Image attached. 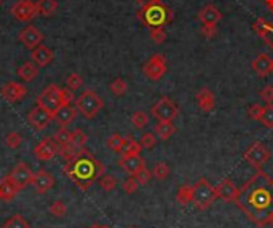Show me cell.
I'll return each instance as SVG.
<instances>
[{
  "label": "cell",
  "mask_w": 273,
  "mask_h": 228,
  "mask_svg": "<svg viewBox=\"0 0 273 228\" xmlns=\"http://www.w3.org/2000/svg\"><path fill=\"white\" fill-rule=\"evenodd\" d=\"M251 222L265 226L273 214V179L259 169L238 193L233 201Z\"/></svg>",
  "instance_id": "6da1fadb"
},
{
  "label": "cell",
  "mask_w": 273,
  "mask_h": 228,
  "mask_svg": "<svg viewBox=\"0 0 273 228\" xmlns=\"http://www.w3.org/2000/svg\"><path fill=\"white\" fill-rule=\"evenodd\" d=\"M65 174L80 190H88L96 180L106 174V168L85 147L77 151L72 160L65 161Z\"/></svg>",
  "instance_id": "7a4b0ae2"
},
{
  "label": "cell",
  "mask_w": 273,
  "mask_h": 228,
  "mask_svg": "<svg viewBox=\"0 0 273 228\" xmlns=\"http://www.w3.org/2000/svg\"><path fill=\"white\" fill-rule=\"evenodd\" d=\"M138 19L149 29L165 27L173 21V12L161 0H157L146 7H141L138 10Z\"/></svg>",
  "instance_id": "3957f363"
},
{
  "label": "cell",
  "mask_w": 273,
  "mask_h": 228,
  "mask_svg": "<svg viewBox=\"0 0 273 228\" xmlns=\"http://www.w3.org/2000/svg\"><path fill=\"white\" fill-rule=\"evenodd\" d=\"M72 101H74V94L71 90H62L58 85H50L37 97V105L53 113L61 105L69 104Z\"/></svg>",
  "instance_id": "277c9868"
},
{
  "label": "cell",
  "mask_w": 273,
  "mask_h": 228,
  "mask_svg": "<svg viewBox=\"0 0 273 228\" xmlns=\"http://www.w3.org/2000/svg\"><path fill=\"white\" fill-rule=\"evenodd\" d=\"M217 198L216 188L210 183L208 179H200L198 182L193 185V197H192V204L196 209L204 211L208 209L210 206L214 203Z\"/></svg>",
  "instance_id": "5b68a950"
},
{
  "label": "cell",
  "mask_w": 273,
  "mask_h": 228,
  "mask_svg": "<svg viewBox=\"0 0 273 228\" xmlns=\"http://www.w3.org/2000/svg\"><path fill=\"white\" fill-rule=\"evenodd\" d=\"M104 102L99 96H97L94 91H83L79 97L77 101H75V107H77V110L86 118V120H91L94 118L99 110L103 108Z\"/></svg>",
  "instance_id": "8992f818"
},
{
  "label": "cell",
  "mask_w": 273,
  "mask_h": 228,
  "mask_svg": "<svg viewBox=\"0 0 273 228\" xmlns=\"http://www.w3.org/2000/svg\"><path fill=\"white\" fill-rule=\"evenodd\" d=\"M150 113L157 122H174L179 117V107L168 96H163L152 105Z\"/></svg>",
  "instance_id": "52a82bcc"
},
{
  "label": "cell",
  "mask_w": 273,
  "mask_h": 228,
  "mask_svg": "<svg viewBox=\"0 0 273 228\" xmlns=\"http://www.w3.org/2000/svg\"><path fill=\"white\" fill-rule=\"evenodd\" d=\"M143 72L146 77L150 80V82H158L161 80L163 77L166 75L168 72V66H166V59L163 54L160 53H155L154 56H150L146 64H144V67H143Z\"/></svg>",
  "instance_id": "ba28073f"
},
{
  "label": "cell",
  "mask_w": 273,
  "mask_h": 228,
  "mask_svg": "<svg viewBox=\"0 0 273 228\" xmlns=\"http://www.w3.org/2000/svg\"><path fill=\"white\" fill-rule=\"evenodd\" d=\"M243 158L251 166H254L256 169H260L270 160V150L262 142H254L245 151Z\"/></svg>",
  "instance_id": "9c48e42d"
},
{
  "label": "cell",
  "mask_w": 273,
  "mask_h": 228,
  "mask_svg": "<svg viewBox=\"0 0 273 228\" xmlns=\"http://www.w3.org/2000/svg\"><path fill=\"white\" fill-rule=\"evenodd\" d=\"M12 15L21 23H26V21H32L39 15V10L37 5L30 0H18L12 7Z\"/></svg>",
  "instance_id": "30bf717a"
},
{
  "label": "cell",
  "mask_w": 273,
  "mask_h": 228,
  "mask_svg": "<svg viewBox=\"0 0 273 228\" xmlns=\"http://www.w3.org/2000/svg\"><path fill=\"white\" fill-rule=\"evenodd\" d=\"M53 120V113L45 110V108H42L39 105H36L32 110L27 113V122L30 123L32 128L36 129H45Z\"/></svg>",
  "instance_id": "8fae6325"
},
{
  "label": "cell",
  "mask_w": 273,
  "mask_h": 228,
  "mask_svg": "<svg viewBox=\"0 0 273 228\" xmlns=\"http://www.w3.org/2000/svg\"><path fill=\"white\" fill-rule=\"evenodd\" d=\"M10 176H12L13 182L16 183L19 190L26 188L27 185H30L32 180H34V172L30 171V168L26 165V163H18Z\"/></svg>",
  "instance_id": "7c38bea8"
},
{
  "label": "cell",
  "mask_w": 273,
  "mask_h": 228,
  "mask_svg": "<svg viewBox=\"0 0 273 228\" xmlns=\"http://www.w3.org/2000/svg\"><path fill=\"white\" fill-rule=\"evenodd\" d=\"M58 151H59V145H58L56 140H54L53 137H47V139H43L42 142L36 147L34 155L40 161H48L54 155H58Z\"/></svg>",
  "instance_id": "4fadbf2b"
},
{
  "label": "cell",
  "mask_w": 273,
  "mask_h": 228,
  "mask_svg": "<svg viewBox=\"0 0 273 228\" xmlns=\"http://www.w3.org/2000/svg\"><path fill=\"white\" fill-rule=\"evenodd\" d=\"M0 94H2L8 102H19L27 94V88L21 83L8 82L7 85H4L2 88H0Z\"/></svg>",
  "instance_id": "5bb4252c"
},
{
  "label": "cell",
  "mask_w": 273,
  "mask_h": 228,
  "mask_svg": "<svg viewBox=\"0 0 273 228\" xmlns=\"http://www.w3.org/2000/svg\"><path fill=\"white\" fill-rule=\"evenodd\" d=\"M75 117H77V107H74L71 102L61 105L58 110L53 112V120H56L59 126L71 125L75 120Z\"/></svg>",
  "instance_id": "9a60e30c"
},
{
  "label": "cell",
  "mask_w": 273,
  "mask_h": 228,
  "mask_svg": "<svg viewBox=\"0 0 273 228\" xmlns=\"http://www.w3.org/2000/svg\"><path fill=\"white\" fill-rule=\"evenodd\" d=\"M118 165L122 166V169L129 176H134L139 169H143L146 166V161L141 155H126L122 157L118 161Z\"/></svg>",
  "instance_id": "2e32d148"
},
{
  "label": "cell",
  "mask_w": 273,
  "mask_h": 228,
  "mask_svg": "<svg viewBox=\"0 0 273 228\" xmlns=\"http://www.w3.org/2000/svg\"><path fill=\"white\" fill-rule=\"evenodd\" d=\"M214 188H216L217 198H221L222 201H227V203H233L235 201L238 188L235 187V183L230 179H224L222 182L217 183Z\"/></svg>",
  "instance_id": "e0dca14e"
},
{
  "label": "cell",
  "mask_w": 273,
  "mask_h": 228,
  "mask_svg": "<svg viewBox=\"0 0 273 228\" xmlns=\"http://www.w3.org/2000/svg\"><path fill=\"white\" fill-rule=\"evenodd\" d=\"M195 101H196V105H198L200 110L204 112V113L213 112V110H214V107H216L214 94H213V91L208 90V88H201L198 93H196Z\"/></svg>",
  "instance_id": "ac0fdd59"
},
{
  "label": "cell",
  "mask_w": 273,
  "mask_h": 228,
  "mask_svg": "<svg viewBox=\"0 0 273 228\" xmlns=\"http://www.w3.org/2000/svg\"><path fill=\"white\" fill-rule=\"evenodd\" d=\"M19 39L21 42L24 43V47H27L29 50H34L36 47H39L42 40H43V34L34 26H29L26 27L23 32L19 34Z\"/></svg>",
  "instance_id": "d6986e66"
},
{
  "label": "cell",
  "mask_w": 273,
  "mask_h": 228,
  "mask_svg": "<svg viewBox=\"0 0 273 228\" xmlns=\"http://www.w3.org/2000/svg\"><path fill=\"white\" fill-rule=\"evenodd\" d=\"M30 59L37 67H47L53 61V51L45 45H39L30 51Z\"/></svg>",
  "instance_id": "ffe728a7"
},
{
  "label": "cell",
  "mask_w": 273,
  "mask_h": 228,
  "mask_svg": "<svg viewBox=\"0 0 273 228\" xmlns=\"http://www.w3.org/2000/svg\"><path fill=\"white\" fill-rule=\"evenodd\" d=\"M32 185H34L37 193H47V192H50V188L54 187V177L47 171H40L37 174H34Z\"/></svg>",
  "instance_id": "44dd1931"
},
{
  "label": "cell",
  "mask_w": 273,
  "mask_h": 228,
  "mask_svg": "<svg viewBox=\"0 0 273 228\" xmlns=\"http://www.w3.org/2000/svg\"><path fill=\"white\" fill-rule=\"evenodd\" d=\"M18 193H19V188L13 182L12 176H7L0 180V200L10 201V200H13Z\"/></svg>",
  "instance_id": "7402d4cb"
},
{
  "label": "cell",
  "mask_w": 273,
  "mask_h": 228,
  "mask_svg": "<svg viewBox=\"0 0 273 228\" xmlns=\"http://www.w3.org/2000/svg\"><path fill=\"white\" fill-rule=\"evenodd\" d=\"M198 19L201 21L203 24H217L222 19V13L217 10L214 5H204L200 13H198Z\"/></svg>",
  "instance_id": "603a6c76"
},
{
  "label": "cell",
  "mask_w": 273,
  "mask_h": 228,
  "mask_svg": "<svg viewBox=\"0 0 273 228\" xmlns=\"http://www.w3.org/2000/svg\"><path fill=\"white\" fill-rule=\"evenodd\" d=\"M253 69L257 72L259 77H267V75L271 72V67H273V59H270L268 54L265 53H262L259 54V56L253 61Z\"/></svg>",
  "instance_id": "cb8c5ba5"
},
{
  "label": "cell",
  "mask_w": 273,
  "mask_h": 228,
  "mask_svg": "<svg viewBox=\"0 0 273 228\" xmlns=\"http://www.w3.org/2000/svg\"><path fill=\"white\" fill-rule=\"evenodd\" d=\"M253 29L260 39H264V42L273 48V23H267L265 19H257L253 24Z\"/></svg>",
  "instance_id": "d4e9b609"
},
{
  "label": "cell",
  "mask_w": 273,
  "mask_h": 228,
  "mask_svg": "<svg viewBox=\"0 0 273 228\" xmlns=\"http://www.w3.org/2000/svg\"><path fill=\"white\" fill-rule=\"evenodd\" d=\"M39 75V67L34 62H24L18 67V77L23 82H32L36 80V77Z\"/></svg>",
  "instance_id": "484cf974"
},
{
  "label": "cell",
  "mask_w": 273,
  "mask_h": 228,
  "mask_svg": "<svg viewBox=\"0 0 273 228\" xmlns=\"http://www.w3.org/2000/svg\"><path fill=\"white\" fill-rule=\"evenodd\" d=\"M154 133L158 136V139L168 140L171 136H174L178 133V128L173 125V122H157Z\"/></svg>",
  "instance_id": "4316f807"
},
{
  "label": "cell",
  "mask_w": 273,
  "mask_h": 228,
  "mask_svg": "<svg viewBox=\"0 0 273 228\" xmlns=\"http://www.w3.org/2000/svg\"><path fill=\"white\" fill-rule=\"evenodd\" d=\"M141 150H143V147H141V144L138 142V140H134L131 136H126L123 139V145H122V150H120V154H122V157L139 155Z\"/></svg>",
  "instance_id": "83f0119b"
},
{
  "label": "cell",
  "mask_w": 273,
  "mask_h": 228,
  "mask_svg": "<svg viewBox=\"0 0 273 228\" xmlns=\"http://www.w3.org/2000/svg\"><path fill=\"white\" fill-rule=\"evenodd\" d=\"M36 5L39 10V15H42V16H51L56 13V10H58L56 0H37Z\"/></svg>",
  "instance_id": "f1b7e54d"
},
{
  "label": "cell",
  "mask_w": 273,
  "mask_h": 228,
  "mask_svg": "<svg viewBox=\"0 0 273 228\" xmlns=\"http://www.w3.org/2000/svg\"><path fill=\"white\" fill-rule=\"evenodd\" d=\"M192 197H193V187L192 185H182L178 190L176 201L181 206H187L189 203H192Z\"/></svg>",
  "instance_id": "f546056e"
},
{
  "label": "cell",
  "mask_w": 273,
  "mask_h": 228,
  "mask_svg": "<svg viewBox=\"0 0 273 228\" xmlns=\"http://www.w3.org/2000/svg\"><path fill=\"white\" fill-rule=\"evenodd\" d=\"M149 122H150V118L146 112L143 110H138L134 112L133 115H131V123H133V126L136 129H144L149 126Z\"/></svg>",
  "instance_id": "4dcf8cb0"
},
{
  "label": "cell",
  "mask_w": 273,
  "mask_h": 228,
  "mask_svg": "<svg viewBox=\"0 0 273 228\" xmlns=\"http://www.w3.org/2000/svg\"><path fill=\"white\" fill-rule=\"evenodd\" d=\"M2 228H30V226H29V222L24 219L23 215L15 214V215H12V217H10V219L4 223Z\"/></svg>",
  "instance_id": "1f68e13d"
},
{
  "label": "cell",
  "mask_w": 273,
  "mask_h": 228,
  "mask_svg": "<svg viewBox=\"0 0 273 228\" xmlns=\"http://www.w3.org/2000/svg\"><path fill=\"white\" fill-rule=\"evenodd\" d=\"M168 176H169V166L163 161L157 163V165L154 166V169H152V177L157 179V180H166Z\"/></svg>",
  "instance_id": "d6a6232c"
},
{
  "label": "cell",
  "mask_w": 273,
  "mask_h": 228,
  "mask_svg": "<svg viewBox=\"0 0 273 228\" xmlns=\"http://www.w3.org/2000/svg\"><path fill=\"white\" fill-rule=\"evenodd\" d=\"M149 34H150V39L152 42L155 43V45H161V43H165L166 39H168V34L165 27H154V29H149Z\"/></svg>",
  "instance_id": "836d02e7"
},
{
  "label": "cell",
  "mask_w": 273,
  "mask_h": 228,
  "mask_svg": "<svg viewBox=\"0 0 273 228\" xmlns=\"http://www.w3.org/2000/svg\"><path fill=\"white\" fill-rule=\"evenodd\" d=\"M86 140H88V137H86V134L82 131V129H75V131H72L71 134V144L75 147V148H83Z\"/></svg>",
  "instance_id": "e575fe53"
},
{
  "label": "cell",
  "mask_w": 273,
  "mask_h": 228,
  "mask_svg": "<svg viewBox=\"0 0 273 228\" xmlns=\"http://www.w3.org/2000/svg\"><path fill=\"white\" fill-rule=\"evenodd\" d=\"M71 131L65 126H61L56 133H54V136H53V139L56 140L58 142V145H65V144H69L71 142Z\"/></svg>",
  "instance_id": "d590c367"
},
{
  "label": "cell",
  "mask_w": 273,
  "mask_h": 228,
  "mask_svg": "<svg viewBox=\"0 0 273 228\" xmlns=\"http://www.w3.org/2000/svg\"><path fill=\"white\" fill-rule=\"evenodd\" d=\"M158 142V139H157V134L155 133H144L143 136H141L139 139V144L143 148H154Z\"/></svg>",
  "instance_id": "8d00e7d4"
},
{
  "label": "cell",
  "mask_w": 273,
  "mask_h": 228,
  "mask_svg": "<svg viewBox=\"0 0 273 228\" xmlns=\"http://www.w3.org/2000/svg\"><path fill=\"white\" fill-rule=\"evenodd\" d=\"M111 91L115 96H125L126 91H128V83L123 79H115L111 83Z\"/></svg>",
  "instance_id": "74e56055"
},
{
  "label": "cell",
  "mask_w": 273,
  "mask_h": 228,
  "mask_svg": "<svg viewBox=\"0 0 273 228\" xmlns=\"http://www.w3.org/2000/svg\"><path fill=\"white\" fill-rule=\"evenodd\" d=\"M99 185L104 192H114L117 188V180L112 177V176H109V174H103L99 177Z\"/></svg>",
  "instance_id": "f35d334b"
},
{
  "label": "cell",
  "mask_w": 273,
  "mask_h": 228,
  "mask_svg": "<svg viewBox=\"0 0 273 228\" xmlns=\"http://www.w3.org/2000/svg\"><path fill=\"white\" fill-rule=\"evenodd\" d=\"M260 122L265 125V128L273 129V104H267L264 107V112H262Z\"/></svg>",
  "instance_id": "ab89813d"
},
{
  "label": "cell",
  "mask_w": 273,
  "mask_h": 228,
  "mask_svg": "<svg viewBox=\"0 0 273 228\" xmlns=\"http://www.w3.org/2000/svg\"><path fill=\"white\" fill-rule=\"evenodd\" d=\"M123 136H120V134H112L111 137L107 139V147L111 148V150H114V151H117V154H120V150H122V145H123Z\"/></svg>",
  "instance_id": "60d3db41"
},
{
  "label": "cell",
  "mask_w": 273,
  "mask_h": 228,
  "mask_svg": "<svg viewBox=\"0 0 273 228\" xmlns=\"http://www.w3.org/2000/svg\"><path fill=\"white\" fill-rule=\"evenodd\" d=\"M134 179L138 180L139 185H147L149 180L152 179V171H149L146 166L143 169H139L136 174H134Z\"/></svg>",
  "instance_id": "b9f144b4"
},
{
  "label": "cell",
  "mask_w": 273,
  "mask_h": 228,
  "mask_svg": "<svg viewBox=\"0 0 273 228\" xmlns=\"http://www.w3.org/2000/svg\"><path fill=\"white\" fill-rule=\"evenodd\" d=\"M50 212L54 217H62V215H65V212H67V206H65L61 200H56L50 206Z\"/></svg>",
  "instance_id": "7bdbcfd3"
},
{
  "label": "cell",
  "mask_w": 273,
  "mask_h": 228,
  "mask_svg": "<svg viewBox=\"0 0 273 228\" xmlns=\"http://www.w3.org/2000/svg\"><path fill=\"white\" fill-rule=\"evenodd\" d=\"M67 88L71 90V91H75V90H79V88H82V85H83V79L80 77L79 73H71L69 77H67Z\"/></svg>",
  "instance_id": "ee69618b"
},
{
  "label": "cell",
  "mask_w": 273,
  "mask_h": 228,
  "mask_svg": "<svg viewBox=\"0 0 273 228\" xmlns=\"http://www.w3.org/2000/svg\"><path fill=\"white\" fill-rule=\"evenodd\" d=\"M21 144H23V136H21L19 133H10L8 136H7V145L10 147V148H18Z\"/></svg>",
  "instance_id": "f6af8a7d"
},
{
  "label": "cell",
  "mask_w": 273,
  "mask_h": 228,
  "mask_svg": "<svg viewBox=\"0 0 273 228\" xmlns=\"http://www.w3.org/2000/svg\"><path fill=\"white\" fill-rule=\"evenodd\" d=\"M138 187H139V183H138V180L134 179V176H131L129 179H126V180L122 183L123 192L128 193V195H133V193L138 190Z\"/></svg>",
  "instance_id": "bcb514c9"
},
{
  "label": "cell",
  "mask_w": 273,
  "mask_h": 228,
  "mask_svg": "<svg viewBox=\"0 0 273 228\" xmlns=\"http://www.w3.org/2000/svg\"><path fill=\"white\" fill-rule=\"evenodd\" d=\"M262 112H264V107H262L260 104H253V105L248 107V115L253 118V120H256V122H260Z\"/></svg>",
  "instance_id": "7dc6e473"
},
{
  "label": "cell",
  "mask_w": 273,
  "mask_h": 228,
  "mask_svg": "<svg viewBox=\"0 0 273 228\" xmlns=\"http://www.w3.org/2000/svg\"><path fill=\"white\" fill-rule=\"evenodd\" d=\"M260 99L265 101L267 104H273V85H267L260 90Z\"/></svg>",
  "instance_id": "c3c4849f"
},
{
  "label": "cell",
  "mask_w": 273,
  "mask_h": 228,
  "mask_svg": "<svg viewBox=\"0 0 273 228\" xmlns=\"http://www.w3.org/2000/svg\"><path fill=\"white\" fill-rule=\"evenodd\" d=\"M201 35L204 39H214L217 35V26L216 24H204L201 27Z\"/></svg>",
  "instance_id": "681fc988"
},
{
  "label": "cell",
  "mask_w": 273,
  "mask_h": 228,
  "mask_svg": "<svg viewBox=\"0 0 273 228\" xmlns=\"http://www.w3.org/2000/svg\"><path fill=\"white\" fill-rule=\"evenodd\" d=\"M136 4H139L141 7H146V5H149V4H152V2H157V0H134Z\"/></svg>",
  "instance_id": "f907efd6"
},
{
  "label": "cell",
  "mask_w": 273,
  "mask_h": 228,
  "mask_svg": "<svg viewBox=\"0 0 273 228\" xmlns=\"http://www.w3.org/2000/svg\"><path fill=\"white\" fill-rule=\"evenodd\" d=\"M265 5L268 7L270 12H273V0H265Z\"/></svg>",
  "instance_id": "816d5d0a"
},
{
  "label": "cell",
  "mask_w": 273,
  "mask_h": 228,
  "mask_svg": "<svg viewBox=\"0 0 273 228\" xmlns=\"http://www.w3.org/2000/svg\"><path fill=\"white\" fill-rule=\"evenodd\" d=\"M88 228H111V226H107V225H101V223H94V225H91V226H88Z\"/></svg>",
  "instance_id": "f5cc1de1"
},
{
  "label": "cell",
  "mask_w": 273,
  "mask_h": 228,
  "mask_svg": "<svg viewBox=\"0 0 273 228\" xmlns=\"http://www.w3.org/2000/svg\"><path fill=\"white\" fill-rule=\"evenodd\" d=\"M267 225H271V226H273V214L268 217V222H267Z\"/></svg>",
  "instance_id": "db71d44e"
},
{
  "label": "cell",
  "mask_w": 273,
  "mask_h": 228,
  "mask_svg": "<svg viewBox=\"0 0 273 228\" xmlns=\"http://www.w3.org/2000/svg\"><path fill=\"white\" fill-rule=\"evenodd\" d=\"M126 228H136V226H126Z\"/></svg>",
  "instance_id": "11a10c76"
},
{
  "label": "cell",
  "mask_w": 273,
  "mask_h": 228,
  "mask_svg": "<svg viewBox=\"0 0 273 228\" xmlns=\"http://www.w3.org/2000/svg\"><path fill=\"white\" fill-rule=\"evenodd\" d=\"M2 2H4V0H0V4H2Z\"/></svg>",
  "instance_id": "9f6ffc18"
},
{
  "label": "cell",
  "mask_w": 273,
  "mask_h": 228,
  "mask_svg": "<svg viewBox=\"0 0 273 228\" xmlns=\"http://www.w3.org/2000/svg\"><path fill=\"white\" fill-rule=\"evenodd\" d=\"M271 72H273V67H271Z\"/></svg>",
  "instance_id": "6f0895ef"
}]
</instances>
